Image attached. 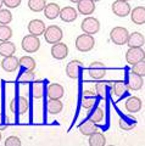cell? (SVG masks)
<instances>
[{"mask_svg":"<svg viewBox=\"0 0 145 146\" xmlns=\"http://www.w3.org/2000/svg\"><path fill=\"white\" fill-rule=\"evenodd\" d=\"M95 46V39L92 34H80L76 39V49L80 52H88Z\"/></svg>","mask_w":145,"mask_h":146,"instance_id":"cell-1","label":"cell"},{"mask_svg":"<svg viewBox=\"0 0 145 146\" xmlns=\"http://www.w3.org/2000/svg\"><path fill=\"white\" fill-rule=\"evenodd\" d=\"M44 38H45V42L49 43V44H56L59 42H61L62 38H63V32L59 26L56 25H51L45 28L44 32Z\"/></svg>","mask_w":145,"mask_h":146,"instance_id":"cell-2","label":"cell"},{"mask_svg":"<svg viewBox=\"0 0 145 146\" xmlns=\"http://www.w3.org/2000/svg\"><path fill=\"white\" fill-rule=\"evenodd\" d=\"M128 36H129V32L124 27H115L112 28L110 32V39L111 42L116 44V45H124L127 44V40H128Z\"/></svg>","mask_w":145,"mask_h":146,"instance_id":"cell-3","label":"cell"},{"mask_svg":"<svg viewBox=\"0 0 145 146\" xmlns=\"http://www.w3.org/2000/svg\"><path fill=\"white\" fill-rule=\"evenodd\" d=\"M21 46L27 54L37 52L40 48L39 36H35V35H32V34L23 36V39H22V42H21Z\"/></svg>","mask_w":145,"mask_h":146,"instance_id":"cell-4","label":"cell"},{"mask_svg":"<svg viewBox=\"0 0 145 146\" xmlns=\"http://www.w3.org/2000/svg\"><path fill=\"white\" fill-rule=\"evenodd\" d=\"M80 28H82L83 33L92 34V35L96 34L98 32L100 31V22H99L98 18H95L93 16H88L82 21Z\"/></svg>","mask_w":145,"mask_h":146,"instance_id":"cell-5","label":"cell"},{"mask_svg":"<svg viewBox=\"0 0 145 146\" xmlns=\"http://www.w3.org/2000/svg\"><path fill=\"white\" fill-rule=\"evenodd\" d=\"M143 60H145V51L143 48H129V50L126 52V61L132 66Z\"/></svg>","mask_w":145,"mask_h":146,"instance_id":"cell-6","label":"cell"},{"mask_svg":"<svg viewBox=\"0 0 145 146\" xmlns=\"http://www.w3.org/2000/svg\"><path fill=\"white\" fill-rule=\"evenodd\" d=\"M112 12L114 15H116L117 17H126L130 13V5L128 4V1H123V0H116V1L112 3Z\"/></svg>","mask_w":145,"mask_h":146,"instance_id":"cell-7","label":"cell"},{"mask_svg":"<svg viewBox=\"0 0 145 146\" xmlns=\"http://www.w3.org/2000/svg\"><path fill=\"white\" fill-rule=\"evenodd\" d=\"M10 107L12 112H16L19 115H25L29 108V102L25 96H19L16 100H12L10 102Z\"/></svg>","mask_w":145,"mask_h":146,"instance_id":"cell-8","label":"cell"},{"mask_svg":"<svg viewBox=\"0 0 145 146\" xmlns=\"http://www.w3.org/2000/svg\"><path fill=\"white\" fill-rule=\"evenodd\" d=\"M88 71H89L90 77H92L93 79H96V80H100L106 76L105 65L101 63V62H99V61H94V62L90 63Z\"/></svg>","mask_w":145,"mask_h":146,"instance_id":"cell-9","label":"cell"},{"mask_svg":"<svg viewBox=\"0 0 145 146\" xmlns=\"http://www.w3.org/2000/svg\"><path fill=\"white\" fill-rule=\"evenodd\" d=\"M69 55V46L65 43L59 42L56 44H53L51 48V56L56 60H63Z\"/></svg>","mask_w":145,"mask_h":146,"instance_id":"cell-10","label":"cell"},{"mask_svg":"<svg viewBox=\"0 0 145 146\" xmlns=\"http://www.w3.org/2000/svg\"><path fill=\"white\" fill-rule=\"evenodd\" d=\"M27 28H28L29 34L35 35V36H40V35L44 34L47 26H45V23H44L42 20H37V18H35V20L29 21L28 26H27Z\"/></svg>","mask_w":145,"mask_h":146,"instance_id":"cell-11","label":"cell"},{"mask_svg":"<svg viewBox=\"0 0 145 146\" xmlns=\"http://www.w3.org/2000/svg\"><path fill=\"white\" fill-rule=\"evenodd\" d=\"M127 90H128V88H127L126 82L116 80L115 83H112V86H111V96L115 100H118V99L124 96Z\"/></svg>","mask_w":145,"mask_h":146,"instance_id":"cell-12","label":"cell"},{"mask_svg":"<svg viewBox=\"0 0 145 146\" xmlns=\"http://www.w3.org/2000/svg\"><path fill=\"white\" fill-rule=\"evenodd\" d=\"M19 66H20V60L15 56V55L4 57V60L1 61V68L7 73L15 72L17 68H19Z\"/></svg>","mask_w":145,"mask_h":146,"instance_id":"cell-13","label":"cell"},{"mask_svg":"<svg viewBox=\"0 0 145 146\" xmlns=\"http://www.w3.org/2000/svg\"><path fill=\"white\" fill-rule=\"evenodd\" d=\"M127 88L129 90H133V91H137L140 90L144 85V80H143V77L138 76L137 73L134 72H130L128 74V80H127Z\"/></svg>","mask_w":145,"mask_h":146,"instance_id":"cell-14","label":"cell"},{"mask_svg":"<svg viewBox=\"0 0 145 146\" xmlns=\"http://www.w3.org/2000/svg\"><path fill=\"white\" fill-rule=\"evenodd\" d=\"M59 16H60L61 21L66 22V23H71V22L77 20V17H78V11L72 6H65L60 10V15Z\"/></svg>","mask_w":145,"mask_h":146,"instance_id":"cell-15","label":"cell"},{"mask_svg":"<svg viewBox=\"0 0 145 146\" xmlns=\"http://www.w3.org/2000/svg\"><path fill=\"white\" fill-rule=\"evenodd\" d=\"M77 11H78L80 15H93L95 11V3L92 0H79L77 3Z\"/></svg>","mask_w":145,"mask_h":146,"instance_id":"cell-16","label":"cell"},{"mask_svg":"<svg viewBox=\"0 0 145 146\" xmlns=\"http://www.w3.org/2000/svg\"><path fill=\"white\" fill-rule=\"evenodd\" d=\"M80 66H82V62L78 61V60H72L71 62L67 63V66L65 68L67 77L71 78V79L78 78L79 73H80Z\"/></svg>","mask_w":145,"mask_h":146,"instance_id":"cell-17","label":"cell"},{"mask_svg":"<svg viewBox=\"0 0 145 146\" xmlns=\"http://www.w3.org/2000/svg\"><path fill=\"white\" fill-rule=\"evenodd\" d=\"M142 100H140L138 96H130L124 102V108L127 112L129 113H138L140 110H142Z\"/></svg>","mask_w":145,"mask_h":146,"instance_id":"cell-18","label":"cell"},{"mask_svg":"<svg viewBox=\"0 0 145 146\" xmlns=\"http://www.w3.org/2000/svg\"><path fill=\"white\" fill-rule=\"evenodd\" d=\"M130 20L134 25L142 26L145 25V7L144 6H137L133 10H130Z\"/></svg>","mask_w":145,"mask_h":146,"instance_id":"cell-19","label":"cell"},{"mask_svg":"<svg viewBox=\"0 0 145 146\" xmlns=\"http://www.w3.org/2000/svg\"><path fill=\"white\" fill-rule=\"evenodd\" d=\"M145 44V36L140 32H133L130 33L127 40V45L129 48H143Z\"/></svg>","mask_w":145,"mask_h":146,"instance_id":"cell-20","label":"cell"},{"mask_svg":"<svg viewBox=\"0 0 145 146\" xmlns=\"http://www.w3.org/2000/svg\"><path fill=\"white\" fill-rule=\"evenodd\" d=\"M63 94H65V89L59 83H51L47 89V95L49 99H61Z\"/></svg>","mask_w":145,"mask_h":146,"instance_id":"cell-21","label":"cell"},{"mask_svg":"<svg viewBox=\"0 0 145 146\" xmlns=\"http://www.w3.org/2000/svg\"><path fill=\"white\" fill-rule=\"evenodd\" d=\"M60 6L57 5L56 3H49L45 5L44 7V16L48 18V20H55L60 15Z\"/></svg>","mask_w":145,"mask_h":146,"instance_id":"cell-22","label":"cell"},{"mask_svg":"<svg viewBox=\"0 0 145 146\" xmlns=\"http://www.w3.org/2000/svg\"><path fill=\"white\" fill-rule=\"evenodd\" d=\"M78 129L84 136H89V135H92L94 133H96V131H99L98 124H95V123H93L92 121H89V119L83 122V123H80Z\"/></svg>","mask_w":145,"mask_h":146,"instance_id":"cell-23","label":"cell"},{"mask_svg":"<svg viewBox=\"0 0 145 146\" xmlns=\"http://www.w3.org/2000/svg\"><path fill=\"white\" fill-rule=\"evenodd\" d=\"M63 108V104L60 99H49L47 102V111L50 115H59Z\"/></svg>","mask_w":145,"mask_h":146,"instance_id":"cell-24","label":"cell"},{"mask_svg":"<svg viewBox=\"0 0 145 146\" xmlns=\"http://www.w3.org/2000/svg\"><path fill=\"white\" fill-rule=\"evenodd\" d=\"M16 52V45L10 40H5V42H0V55L3 57L11 56Z\"/></svg>","mask_w":145,"mask_h":146,"instance_id":"cell-25","label":"cell"},{"mask_svg":"<svg viewBox=\"0 0 145 146\" xmlns=\"http://www.w3.org/2000/svg\"><path fill=\"white\" fill-rule=\"evenodd\" d=\"M89 146H105L106 145V138L105 135L100 131H96L92 135H89Z\"/></svg>","mask_w":145,"mask_h":146,"instance_id":"cell-26","label":"cell"},{"mask_svg":"<svg viewBox=\"0 0 145 146\" xmlns=\"http://www.w3.org/2000/svg\"><path fill=\"white\" fill-rule=\"evenodd\" d=\"M104 117H105L104 110L101 107H95L90 111L89 116H88V119L92 121L93 123H95V124H99V123H101L104 121Z\"/></svg>","mask_w":145,"mask_h":146,"instance_id":"cell-27","label":"cell"},{"mask_svg":"<svg viewBox=\"0 0 145 146\" xmlns=\"http://www.w3.org/2000/svg\"><path fill=\"white\" fill-rule=\"evenodd\" d=\"M138 124V122L135 118H132V117H123V118H121L120 122H118V125L122 130H132L134 129L135 127H137Z\"/></svg>","mask_w":145,"mask_h":146,"instance_id":"cell-28","label":"cell"},{"mask_svg":"<svg viewBox=\"0 0 145 146\" xmlns=\"http://www.w3.org/2000/svg\"><path fill=\"white\" fill-rule=\"evenodd\" d=\"M20 66L23 68V70H26V71H34L37 63H35V60L33 57H31V56H22L20 58Z\"/></svg>","mask_w":145,"mask_h":146,"instance_id":"cell-29","label":"cell"},{"mask_svg":"<svg viewBox=\"0 0 145 146\" xmlns=\"http://www.w3.org/2000/svg\"><path fill=\"white\" fill-rule=\"evenodd\" d=\"M47 5V0H28V7L33 12H40Z\"/></svg>","mask_w":145,"mask_h":146,"instance_id":"cell-30","label":"cell"},{"mask_svg":"<svg viewBox=\"0 0 145 146\" xmlns=\"http://www.w3.org/2000/svg\"><path fill=\"white\" fill-rule=\"evenodd\" d=\"M93 89H94V93L96 96L105 98L106 93H107V84H106V82H99V83L94 84Z\"/></svg>","mask_w":145,"mask_h":146,"instance_id":"cell-31","label":"cell"},{"mask_svg":"<svg viewBox=\"0 0 145 146\" xmlns=\"http://www.w3.org/2000/svg\"><path fill=\"white\" fill-rule=\"evenodd\" d=\"M12 36V29L7 25H0V42H5L10 40Z\"/></svg>","mask_w":145,"mask_h":146,"instance_id":"cell-32","label":"cell"},{"mask_svg":"<svg viewBox=\"0 0 145 146\" xmlns=\"http://www.w3.org/2000/svg\"><path fill=\"white\" fill-rule=\"evenodd\" d=\"M12 21V13L9 9H0V25H9Z\"/></svg>","mask_w":145,"mask_h":146,"instance_id":"cell-33","label":"cell"},{"mask_svg":"<svg viewBox=\"0 0 145 146\" xmlns=\"http://www.w3.org/2000/svg\"><path fill=\"white\" fill-rule=\"evenodd\" d=\"M32 93H33L34 99H42L44 96V84L42 83V82L34 83L33 89H32Z\"/></svg>","mask_w":145,"mask_h":146,"instance_id":"cell-34","label":"cell"},{"mask_svg":"<svg viewBox=\"0 0 145 146\" xmlns=\"http://www.w3.org/2000/svg\"><path fill=\"white\" fill-rule=\"evenodd\" d=\"M95 105V98L93 95H84L82 99V107L85 110H92Z\"/></svg>","mask_w":145,"mask_h":146,"instance_id":"cell-35","label":"cell"},{"mask_svg":"<svg viewBox=\"0 0 145 146\" xmlns=\"http://www.w3.org/2000/svg\"><path fill=\"white\" fill-rule=\"evenodd\" d=\"M132 72L137 73V74L140 76V77H145V60H143V61H140L138 63H135V65H133Z\"/></svg>","mask_w":145,"mask_h":146,"instance_id":"cell-36","label":"cell"},{"mask_svg":"<svg viewBox=\"0 0 145 146\" xmlns=\"http://www.w3.org/2000/svg\"><path fill=\"white\" fill-rule=\"evenodd\" d=\"M34 78H35V72L34 71H26L21 74L20 80L22 82V83H29V82L34 80Z\"/></svg>","mask_w":145,"mask_h":146,"instance_id":"cell-37","label":"cell"},{"mask_svg":"<svg viewBox=\"0 0 145 146\" xmlns=\"http://www.w3.org/2000/svg\"><path fill=\"white\" fill-rule=\"evenodd\" d=\"M5 146H21L22 143H21V139L17 138V136L12 135V136H9V138L5 140V143H4Z\"/></svg>","mask_w":145,"mask_h":146,"instance_id":"cell-38","label":"cell"},{"mask_svg":"<svg viewBox=\"0 0 145 146\" xmlns=\"http://www.w3.org/2000/svg\"><path fill=\"white\" fill-rule=\"evenodd\" d=\"M4 5H5L7 9H16L21 5L22 0H3Z\"/></svg>","mask_w":145,"mask_h":146,"instance_id":"cell-39","label":"cell"},{"mask_svg":"<svg viewBox=\"0 0 145 146\" xmlns=\"http://www.w3.org/2000/svg\"><path fill=\"white\" fill-rule=\"evenodd\" d=\"M6 127H7V125H6L4 122H3V116L0 115V131L5 130V129H6Z\"/></svg>","mask_w":145,"mask_h":146,"instance_id":"cell-40","label":"cell"},{"mask_svg":"<svg viewBox=\"0 0 145 146\" xmlns=\"http://www.w3.org/2000/svg\"><path fill=\"white\" fill-rule=\"evenodd\" d=\"M4 6V1H3V0H0V9H1Z\"/></svg>","mask_w":145,"mask_h":146,"instance_id":"cell-41","label":"cell"},{"mask_svg":"<svg viewBox=\"0 0 145 146\" xmlns=\"http://www.w3.org/2000/svg\"><path fill=\"white\" fill-rule=\"evenodd\" d=\"M70 1H71V3H73V4H77V3L79 1V0H70Z\"/></svg>","mask_w":145,"mask_h":146,"instance_id":"cell-42","label":"cell"},{"mask_svg":"<svg viewBox=\"0 0 145 146\" xmlns=\"http://www.w3.org/2000/svg\"><path fill=\"white\" fill-rule=\"evenodd\" d=\"M1 138H3V135H1V131H0V141H1Z\"/></svg>","mask_w":145,"mask_h":146,"instance_id":"cell-43","label":"cell"},{"mask_svg":"<svg viewBox=\"0 0 145 146\" xmlns=\"http://www.w3.org/2000/svg\"><path fill=\"white\" fill-rule=\"evenodd\" d=\"M92 1H94V3H98V1H100V0H92Z\"/></svg>","mask_w":145,"mask_h":146,"instance_id":"cell-44","label":"cell"},{"mask_svg":"<svg viewBox=\"0 0 145 146\" xmlns=\"http://www.w3.org/2000/svg\"><path fill=\"white\" fill-rule=\"evenodd\" d=\"M123 1H129V0H123Z\"/></svg>","mask_w":145,"mask_h":146,"instance_id":"cell-45","label":"cell"},{"mask_svg":"<svg viewBox=\"0 0 145 146\" xmlns=\"http://www.w3.org/2000/svg\"><path fill=\"white\" fill-rule=\"evenodd\" d=\"M0 67H1V61H0Z\"/></svg>","mask_w":145,"mask_h":146,"instance_id":"cell-46","label":"cell"}]
</instances>
